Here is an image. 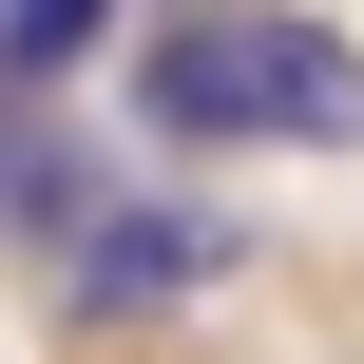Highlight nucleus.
Instances as JSON below:
<instances>
[{
	"instance_id": "1",
	"label": "nucleus",
	"mask_w": 364,
	"mask_h": 364,
	"mask_svg": "<svg viewBox=\"0 0 364 364\" xmlns=\"http://www.w3.org/2000/svg\"><path fill=\"white\" fill-rule=\"evenodd\" d=\"M154 134H288V154H364V38L288 19V0H192L154 38Z\"/></svg>"
},
{
	"instance_id": "2",
	"label": "nucleus",
	"mask_w": 364,
	"mask_h": 364,
	"mask_svg": "<svg viewBox=\"0 0 364 364\" xmlns=\"http://www.w3.org/2000/svg\"><path fill=\"white\" fill-rule=\"evenodd\" d=\"M211 269H230L211 211H96V230H77V307H96V326H115V307H192Z\"/></svg>"
},
{
	"instance_id": "3",
	"label": "nucleus",
	"mask_w": 364,
	"mask_h": 364,
	"mask_svg": "<svg viewBox=\"0 0 364 364\" xmlns=\"http://www.w3.org/2000/svg\"><path fill=\"white\" fill-rule=\"evenodd\" d=\"M77 38H96V0H19V19H0V58H19V77H58Z\"/></svg>"
},
{
	"instance_id": "4",
	"label": "nucleus",
	"mask_w": 364,
	"mask_h": 364,
	"mask_svg": "<svg viewBox=\"0 0 364 364\" xmlns=\"http://www.w3.org/2000/svg\"><path fill=\"white\" fill-rule=\"evenodd\" d=\"M0 19H19V0H0Z\"/></svg>"
}]
</instances>
